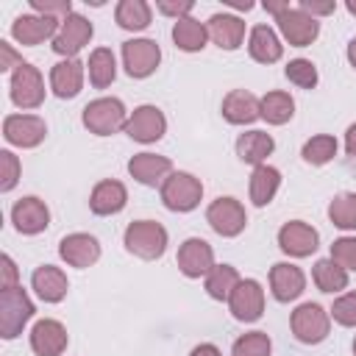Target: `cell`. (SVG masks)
I'll use <instances>...</instances> for the list:
<instances>
[{
	"label": "cell",
	"instance_id": "obj_1",
	"mask_svg": "<svg viewBox=\"0 0 356 356\" xmlns=\"http://www.w3.org/2000/svg\"><path fill=\"white\" fill-rule=\"evenodd\" d=\"M125 248H128V253H134L145 261H153L167 248V231L156 220H136L125 228Z\"/></svg>",
	"mask_w": 356,
	"mask_h": 356
},
{
	"label": "cell",
	"instance_id": "obj_2",
	"mask_svg": "<svg viewBox=\"0 0 356 356\" xmlns=\"http://www.w3.org/2000/svg\"><path fill=\"white\" fill-rule=\"evenodd\" d=\"M125 122L128 114L120 97H97L83 108V125L97 136H111L120 128H125Z\"/></svg>",
	"mask_w": 356,
	"mask_h": 356
},
{
	"label": "cell",
	"instance_id": "obj_3",
	"mask_svg": "<svg viewBox=\"0 0 356 356\" xmlns=\"http://www.w3.org/2000/svg\"><path fill=\"white\" fill-rule=\"evenodd\" d=\"M31 317H33V303L19 284L0 292V334H3V339H14Z\"/></svg>",
	"mask_w": 356,
	"mask_h": 356
},
{
	"label": "cell",
	"instance_id": "obj_4",
	"mask_svg": "<svg viewBox=\"0 0 356 356\" xmlns=\"http://www.w3.org/2000/svg\"><path fill=\"white\" fill-rule=\"evenodd\" d=\"M292 334L303 345H320L331 331V317L320 303H300L289 317Z\"/></svg>",
	"mask_w": 356,
	"mask_h": 356
},
{
	"label": "cell",
	"instance_id": "obj_5",
	"mask_svg": "<svg viewBox=\"0 0 356 356\" xmlns=\"http://www.w3.org/2000/svg\"><path fill=\"white\" fill-rule=\"evenodd\" d=\"M203 197V184L189 172H172L161 184V200L170 211H192Z\"/></svg>",
	"mask_w": 356,
	"mask_h": 356
},
{
	"label": "cell",
	"instance_id": "obj_6",
	"mask_svg": "<svg viewBox=\"0 0 356 356\" xmlns=\"http://www.w3.org/2000/svg\"><path fill=\"white\" fill-rule=\"evenodd\" d=\"M11 100L19 108H39L44 100V81L39 75V70L28 61H22L14 72H11Z\"/></svg>",
	"mask_w": 356,
	"mask_h": 356
},
{
	"label": "cell",
	"instance_id": "obj_7",
	"mask_svg": "<svg viewBox=\"0 0 356 356\" xmlns=\"http://www.w3.org/2000/svg\"><path fill=\"white\" fill-rule=\"evenodd\" d=\"M161 61V47L153 39H128L122 44V64L131 78H147Z\"/></svg>",
	"mask_w": 356,
	"mask_h": 356
},
{
	"label": "cell",
	"instance_id": "obj_8",
	"mask_svg": "<svg viewBox=\"0 0 356 356\" xmlns=\"http://www.w3.org/2000/svg\"><path fill=\"white\" fill-rule=\"evenodd\" d=\"M206 220L220 236H236V234L245 231L248 214H245V206L236 197H217L206 209Z\"/></svg>",
	"mask_w": 356,
	"mask_h": 356
},
{
	"label": "cell",
	"instance_id": "obj_9",
	"mask_svg": "<svg viewBox=\"0 0 356 356\" xmlns=\"http://www.w3.org/2000/svg\"><path fill=\"white\" fill-rule=\"evenodd\" d=\"M89 39H92V22L72 11L67 19H61L58 33L53 36V50L64 58H75V53H81Z\"/></svg>",
	"mask_w": 356,
	"mask_h": 356
},
{
	"label": "cell",
	"instance_id": "obj_10",
	"mask_svg": "<svg viewBox=\"0 0 356 356\" xmlns=\"http://www.w3.org/2000/svg\"><path fill=\"white\" fill-rule=\"evenodd\" d=\"M275 22H278L284 39H286L289 44H295V47L312 44V42L317 39V33H320V22H317L312 14H306L300 6H298V8H286L284 14H278Z\"/></svg>",
	"mask_w": 356,
	"mask_h": 356
},
{
	"label": "cell",
	"instance_id": "obj_11",
	"mask_svg": "<svg viewBox=\"0 0 356 356\" xmlns=\"http://www.w3.org/2000/svg\"><path fill=\"white\" fill-rule=\"evenodd\" d=\"M164 131H167V120H164L161 108H156V106H139V108H134V114L125 122V134L134 142H142V145L159 142L164 136Z\"/></svg>",
	"mask_w": 356,
	"mask_h": 356
},
{
	"label": "cell",
	"instance_id": "obj_12",
	"mask_svg": "<svg viewBox=\"0 0 356 356\" xmlns=\"http://www.w3.org/2000/svg\"><path fill=\"white\" fill-rule=\"evenodd\" d=\"M228 306H231V314L236 320H242V323L259 320L261 312H264V289H261V284L253 281V278H242L236 284V289L231 292Z\"/></svg>",
	"mask_w": 356,
	"mask_h": 356
},
{
	"label": "cell",
	"instance_id": "obj_13",
	"mask_svg": "<svg viewBox=\"0 0 356 356\" xmlns=\"http://www.w3.org/2000/svg\"><path fill=\"white\" fill-rule=\"evenodd\" d=\"M47 134V125L36 114H11L3 120V136L17 147H36Z\"/></svg>",
	"mask_w": 356,
	"mask_h": 356
},
{
	"label": "cell",
	"instance_id": "obj_14",
	"mask_svg": "<svg viewBox=\"0 0 356 356\" xmlns=\"http://www.w3.org/2000/svg\"><path fill=\"white\" fill-rule=\"evenodd\" d=\"M317 242H320V234L309 225V222H300V220H292V222H284L281 231H278V245L284 253L295 256V259H303V256H312L317 250Z\"/></svg>",
	"mask_w": 356,
	"mask_h": 356
},
{
	"label": "cell",
	"instance_id": "obj_15",
	"mask_svg": "<svg viewBox=\"0 0 356 356\" xmlns=\"http://www.w3.org/2000/svg\"><path fill=\"white\" fill-rule=\"evenodd\" d=\"M214 267V250L206 239L192 236L178 248V270L186 278H200L209 275V270Z\"/></svg>",
	"mask_w": 356,
	"mask_h": 356
},
{
	"label": "cell",
	"instance_id": "obj_16",
	"mask_svg": "<svg viewBox=\"0 0 356 356\" xmlns=\"http://www.w3.org/2000/svg\"><path fill=\"white\" fill-rule=\"evenodd\" d=\"M61 22L56 17H44V14H22L14 19L11 25V36L19 44H39L44 39H53L58 33Z\"/></svg>",
	"mask_w": 356,
	"mask_h": 356
},
{
	"label": "cell",
	"instance_id": "obj_17",
	"mask_svg": "<svg viewBox=\"0 0 356 356\" xmlns=\"http://www.w3.org/2000/svg\"><path fill=\"white\" fill-rule=\"evenodd\" d=\"M11 222L19 234H42L50 225V209L39 197H22L11 209Z\"/></svg>",
	"mask_w": 356,
	"mask_h": 356
},
{
	"label": "cell",
	"instance_id": "obj_18",
	"mask_svg": "<svg viewBox=\"0 0 356 356\" xmlns=\"http://www.w3.org/2000/svg\"><path fill=\"white\" fill-rule=\"evenodd\" d=\"M303 286H306V275H303L300 267H295L289 261L273 264V270H270V292H273L275 300L289 303L303 292Z\"/></svg>",
	"mask_w": 356,
	"mask_h": 356
},
{
	"label": "cell",
	"instance_id": "obj_19",
	"mask_svg": "<svg viewBox=\"0 0 356 356\" xmlns=\"http://www.w3.org/2000/svg\"><path fill=\"white\" fill-rule=\"evenodd\" d=\"M31 348L36 356H61L67 348V328L58 320H39L31 328Z\"/></svg>",
	"mask_w": 356,
	"mask_h": 356
},
{
	"label": "cell",
	"instance_id": "obj_20",
	"mask_svg": "<svg viewBox=\"0 0 356 356\" xmlns=\"http://www.w3.org/2000/svg\"><path fill=\"white\" fill-rule=\"evenodd\" d=\"M128 172L145 184V186H156V184H164L170 175H172V161L167 156H156V153H136L131 161H128Z\"/></svg>",
	"mask_w": 356,
	"mask_h": 356
},
{
	"label": "cell",
	"instance_id": "obj_21",
	"mask_svg": "<svg viewBox=\"0 0 356 356\" xmlns=\"http://www.w3.org/2000/svg\"><path fill=\"white\" fill-rule=\"evenodd\" d=\"M58 253L70 267H89L100 259V245L92 234H70L58 242Z\"/></svg>",
	"mask_w": 356,
	"mask_h": 356
},
{
	"label": "cell",
	"instance_id": "obj_22",
	"mask_svg": "<svg viewBox=\"0 0 356 356\" xmlns=\"http://www.w3.org/2000/svg\"><path fill=\"white\" fill-rule=\"evenodd\" d=\"M222 117L234 125H248L261 117V100L248 89H234L222 100Z\"/></svg>",
	"mask_w": 356,
	"mask_h": 356
},
{
	"label": "cell",
	"instance_id": "obj_23",
	"mask_svg": "<svg viewBox=\"0 0 356 356\" xmlns=\"http://www.w3.org/2000/svg\"><path fill=\"white\" fill-rule=\"evenodd\" d=\"M83 86V64L78 58H61L50 70V89L58 97H75Z\"/></svg>",
	"mask_w": 356,
	"mask_h": 356
},
{
	"label": "cell",
	"instance_id": "obj_24",
	"mask_svg": "<svg viewBox=\"0 0 356 356\" xmlns=\"http://www.w3.org/2000/svg\"><path fill=\"white\" fill-rule=\"evenodd\" d=\"M125 203H128V192H125V186H122L120 181H114V178H106V181L95 184V189H92V195H89V209H92L95 214H103V217L122 211Z\"/></svg>",
	"mask_w": 356,
	"mask_h": 356
},
{
	"label": "cell",
	"instance_id": "obj_25",
	"mask_svg": "<svg viewBox=\"0 0 356 356\" xmlns=\"http://www.w3.org/2000/svg\"><path fill=\"white\" fill-rule=\"evenodd\" d=\"M206 28H209V39L222 50H236L245 39V22L234 14H214Z\"/></svg>",
	"mask_w": 356,
	"mask_h": 356
},
{
	"label": "cell",
	"instance_id": "obj_26",
	"mask_svg": "<svg viewBox=\"0 0 356 356\" xmlns=\"http://www.w3.org/2000/svg\"><path fill=\"white\" fill-rule=\"evenodd\" d=\"M31 284H33L36 295H39L44 303H58V300H64V295H67V289H70L67 275H64L58 267H53V264L36 267L33 275H31Z\"/></svg>",
	"mask_w": 356,
	"mask_h": 356
},
{
	"label": "cell",
	"instance_id": "obj_27",
	"mask_svg": "<svg viewBox=\"0 0 356 356\" xmlns=\"http://www.w3.org/2000/svg\"><path fill=\"white\" fill-rule=\"evenodd\" d=\"M248 53L259 61V64H273L281 58L284 53V44L278 42L275 31L270 25H256L250 31V39H248Z\"/></svg>",
	"mask_w": 356,
	"mask_h": 356
},
{
	"label": "cell",
	"instance_id": "obj_28",
	"mask_svg": "<svg viewBox=\"0 0 356 356\" xmlns=\"http://www.w3.org/2000/svg\"><path fill=\"white\" fill-rule=\"evenodd\" d=\"M273 147H275V142L264 131H248L236 139V156L245 164H256V167L264 164V159L273 153Z\"/></svg>",
	"mask_w": 356,
	"mask_h": 356
},
{
	"label": "cell",
	"instance_id": "obj_29",
	"mask_svg": "<svg viewBox=\"0 0 356 356\" xmlns=\"http://www.w3.org/2000/svg\"><path fill=\"white\" fill-rule=\"evenodd\" d=\"M206 39H209V28L192 17H184V19H175L172 25V42L175 47L186 50V53H197L206 47Z\"/></svg>",
	"mask_w": 356,
	"mask_h": 356
},
{
	"label": "cell",
	"instance_id": "obj_30",
	"mask_svg": "<svg viewBox=\"0 0 356 356\" xmlns=\"http://www.w3.org/2000/svg\"><path fill=\"white\" fill-rule=\"evenodd\" d=\"M281 186V172L270 164H259L250 175V200L253 206H267Z\"/></svg>",
	"mask_w": 356,
	"mask_h": 356
},
{
	"label": "cell",
	"instance_id": "obj_31",
	"mask_svg": "<svg viewBox=\"0 0 356 356\" xmlns=\"http://www.w3.org/2000/svg\"><path fill=\"white\" fill-rule=\"evenodd\" d=\"M239 281H242V278H239V273H236L231 264H214V267L209 270V275H206V292H209L214 300H228Z\"/></svg>",
	"mask_w": 356,
	"mask_h": 356
},
{
	"label": "cell",
	"instance_id": "obj_32",
	"mask_svg": "<svg viewBox=\"0 0 356 356\" xmlns=\"http://www.w3.org/2000/svg\"><path fill=\"white\" fill-rule=\"evenodd\" d=\"M114 19L125 31H142L150 25V6L145 0H122L114 8Z\"/></svg>",
	"mask_w": 356,
	"mask_h": 356
},
{
	"label": "cell",
	"instance_id": "obj_33",
	"mask_svg": "<svg viewBox=\"0 0 356 356\" xmlns=\"http://www.w3.org/2000/svg\"><path fill=\"white\" fill-rule=\"evenodd\" d=\"M86 67H89V81H92V86H97V89H106V86L114 81V75H117V58H114V53H111L108 47L92 50Z\"/></svg>",
	"mask_w": 356,
	"mask_h": 356
},
{
	"label": "cell",
	"instance_id": "obj_34",
	"mask_svg": "<svg viewBox=\"0 0 356 356\" xmlns=\"http://www.w3.org/2000/svg\"><path fill=\"white\" fill-rule=\"evenodd\" d=\"M295 114V100L289 92H267L261 97V117L270 125H284Z\"/></svg>",
	"mask_w": 356,
	"mask_h": 356
},
{
	"label": "cell",
	"instance_id": "obj_35",
	"mask_svg": "<svg viewBox=\"0 0 356 356\" xmlns=\"http://www.w3.org/2000/svg\"><path fill=\"white\" fill-rule=\"evenodd\" d=\"M312 278L323 292H339L348 286V270L339 267L334 259H320L312 270Z\"/></svg>",
	"mask_w": 356,
	"mask_h": 356
},
{
	"label": "cell",
	"instance_id": "obj_36",
	"mask_svg": "<svg viewBox=\"0 0 356 356\" xmlns=\"http://www.w3.org/2000/svg\"><path fill=\"white\" fill-rule=\"evenodd\" d=\"M328 217L337 228L342 231H356V195L353 192H342L331 200L328 206Z\"/></svg>",
	"mask_w": 356,
	"mask_h": 356
},
{
	"label": "cell",
	"instance_id": "obj_37",
	"mask_svg": "<svg viewBox=\"0 0 356 356\" xmlns=\"http://www.w3.org/2000/svg\"><path fill=\"white\" fill-rule=\"evenodd\" d=\"M300 156H303L306 164H314V167L328 164V161L337 156V139L328 136V134H317V136H312V139L303 145Z\"/></svg>",
	"mask_w": 356,
	"mask_h": 356
},
{
	"label": "cell",
	"instance_id": "obj_38",
	"mask_svg": "<svg viewBox=\"0 0 356 356\" xmlns=\"http://www.w3.org/2000/svg\"><path fill=\"white\" fill-rule=\"evenodd\" d=\"M270 350H273L270 337L264 331H250L234 342L231 356H270Z\"/></svg>",
	"mask_w": 356,
	"mask_h": 356
},
{
	"label": "cell",
	"instance_id": "obj_39",
	"mask_svg": "<svg viewBox=\"0 0 356 356\" xmlns=\"http://www.w3.org/2000/svg\"><path fill=\"white\" fill-rule=\"evenodd\" d=\"M284 72H286V78H289L295 86H300V89H314V86H317V67H314L309 58H292Z\"/></svg>",
	"mask_w": 356,
	"mask_h": 356
},
{
	"label": "cell",
	"instance_id": "obj_40",
	"mask_svg": "<svg viewBox=\"0 0 356 356\" xmlns=\"http://www.w3.org/2000/svg\"><path fill=\"white\" fill-rule=\"evenodd\" d=\"M331 259L345 267V270H356V236H342L331 245Z\"/></svg>",
	"mask_w": 356,
	"mask_h": 356
},
{
	"label": "cell",
	"instance_id": "obj_41",
	"mask_svg": "<svg viewBox=\"0 0 356 356\" xmlns=\"http://www.w3.org/2000/svg\"><path fill=\"white\" fill-rule=\"evenodd\" d=\"M19 181V159L11 150H0V189L8 192Z\"/></svg>",
	"mask_w": 356,
	"mask_h": 356
},
{
	"label": "cell",
	"instance_id": "obj_42",
	"mask_svg": "<svg viewBox=\"0 0 356 356\" xmlns=\"http://www.w3.org/2000/svg\"><path fill=\"white\" fill-rule=\"evenodd\" d=\"M331 317L339 325H356V292H348V295L337 298L334 306H331Z\"/></svg>",
	"mask_w": 356,
	"mask_h": 356
},
{
	"label": "cell",
	"instance_id": "obj_43",
	"mask_svg": "<svg viewBox=\"0 0 356 356\" xmlns=\"http://www.w3.org/2000/svg\"><path fill=\"white\" fill-rule=\"evenodd\" d=\"M31 6H33V11H39L44 17H61V19H67L72 14V3L70 0H31Z\"/></svg>",
	"mask_w": 356,
	"mask_h": 356
},
{
	"label": "cell",
	"instance_id": "obj_44",
	"mask_svg": "<svg viewBox=\"0 0 356 356\" xmlns=\"http://www.w3.org/2000/svg\"><path fill=\"white\" fill-rule=\"evenodd\" d=\"M0 267H3V278H0V292H3V289H11V286H17V267H14L11 256H3V259H0Z\"/></svg>",
	"mask_w": 356,
	"mask_h": 356
},
{
	"label": "cell",
	"instance_id": "obj_45",
	"mask_svg": "<svg viewBox=\"0 0 356 356\" xmlns=\"http://www.w3.org/2000/svg\"><path fill=\"white\" fill-rule=\"evenodd\" d=\"M159 11L161 14H172L175 19H184L192 11V3L189 0H184V3H159Z\"/></svg>",
	"mask_w": 356,
	"mask_h": 356
},
{
	"label": "cell",
	"instance_id": "obj_46",
	"mask_svg": "<svg viewBox=\"0 0 356 356\" xmlns=\"http://www.w3.org/2000/svg\"><path fill=\"white\" fill-rule=\"evenodd\" d=\"M19 64H22V61L17 58V53L11 50V44H8V42H0V70H11V67L17 70Z\"/></svg>",
	"mask_w": 356,
	"mask_h": 356
},
{
	"label": "cell",
	"instance_id": "obj_47",
	"mask_svg": "<svg viewBox=\"0 0 356 356\" xmlns=\"http://www.w3.org/2000/svg\"><path fill=\"white\" fill-rule=\"evenodd\" d=\"M300 8H303L306 14H312V17H314V14H331V11L337 8V3H334V0H331V3H314V0H303V3H300Z\"/></svg>",
	"mask_w": 356,
	"mask_h": 356
},
{
	"label": "cell",
	"instance_id": "obj_48",
	"mask_svg": "<svg viewBox=\"0 0 356 356\" xmlns=\"http://www.w3.org/2000/svg\"><path fill=\"white\" fill-rule=\"evenodd\" d=\"M189 356H222L220 353V348L217 345H211V342H200L197 348H192V353Z\"/></svg>",
	"mask_w": 356,
	"mask_h": 356
},
{
	"label": "cell",
	"instance_id": "obj_49",
	"mask_svg": "<svg viewBox=\"0 0 356 356\" xmlns=\"http://www.w3.org/2000/svg\"><path fill=\"white\" fill-rule=\"evenodd\" d=\"M345 150L350 153V156H356V122L348 128V134H345Z\"/></svg>",
	"mask_w": 356,
	"mask_h": 356
},
{
	"label": "cell",
	"instance_id": "obj_50",
	"mask_svg": "<svg viewBox=\"0 0 356 356\" xmlns=\"http://www.w3.org/2000/svg\"><path fill=\"white\" fill-rule=\"evenodd\" d=\"M264 8H267V11H273V14L278 17V14H284V11L289 8V3H264Z\"/></svg>",
	"mask_w": 356,
	"mask_h": 356
},
{
	"label": "cell",
	"instance_id": "obj_51",
	"mask_svg": "<svg viewBox=\"0 0 356 356\" xmlns=\"http://www.w3.org/2000/svg\"><path fill=\"white\" fill-rule=\"evenodd\" d=\"M348 61L356 67V39H350V44H348Z\"/></svg>",
	"mask_w": 356,
	"mask_h": 356
},
{
	"label": "cell",
	"instance_id": "obj_52",
	"mask_svg": "<svg viewBox=\"0 0 356 356\" xmlns=\"http://www.w3.org/2000/svg\"><path fill=\"white\" fill-rule=\"evenodd\" d=\"M348 11H350V14H356V0H348Z\"/></svg>",
	"mask_w": 356,
	"mask_h": 356
},
{
	"label": "cell",
	"instance_id": "obj_53",
	"mask_svg": "<svg viewBox=\"0 0 356 356\" xmlns=\"http://www.w3.org/2000/svg\"><path fill=\"white\" fill-rule=\"evenodd\" d=\"M353 356H356V339H353Z\"/></svg>",
	"mask_w": 356,
	"mask_h": 356
}]
</instances>
